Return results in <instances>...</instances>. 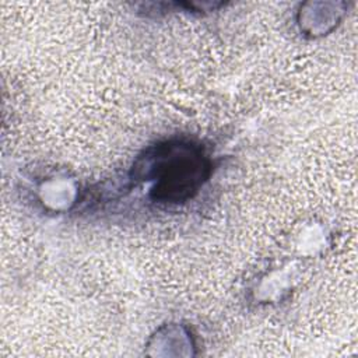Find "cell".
I'll return each instance as SVG.
<instances>
[{
	"label": "cell",
	"instance_id": "cell-1",
	"mask_svg": "<svg viewBox=\"0 0 358 358\" xmlns=\"http://www.w3.org/2000/svg\"><path fill=\"white\" fill-rule=\"evenodd\" d=\"M211 165L203 148L185 141L157 144L138 157L134 176L154 180L152 199L162 203H180L192 199L208 179Z\"/></svg>",
	"mask_w": 358,
	"mask_h": 358
}]
</instances>
